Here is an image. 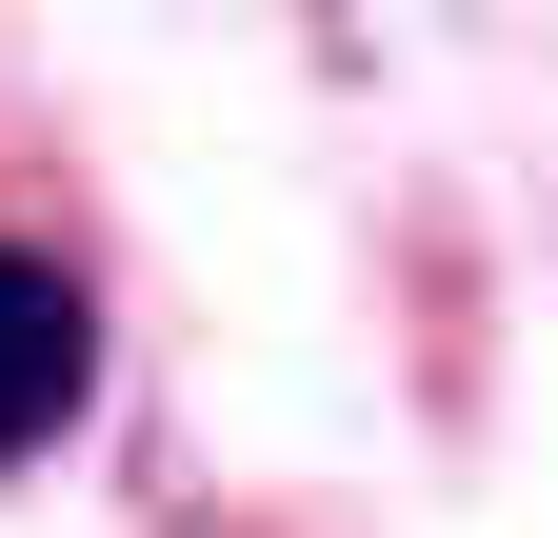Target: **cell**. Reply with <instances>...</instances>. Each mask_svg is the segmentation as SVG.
I'll return each instance as SVG.
<instances>
[{"instance_id": "obj_1", "label": "cell", "mask_w": 558, "mask_h": 538, "mask_svg": "<svg viewBox=\"0 0 558 538\" xmlns=\"http://www.w3.org/2000/svg\"><path fill=\"white\" fill-rule=\"evenodd\" d=\"M81 399H100V299L60 280L40 240H0V458H40Z\"/></svg>"}]
</instances>
